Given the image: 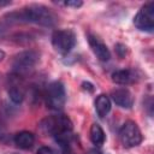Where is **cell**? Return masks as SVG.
I'll return each mask as SVG.
<instances>
[{
	"mask_svg": "<svg viewBox=\"0 0 154 154\" xmlns=\"http://www.w3.org/2000/svg\"><path fill=\"white\" fill-rule=\"evenodd\" d=\"M8 23H31L41 26H54L58 22L57 14L42 4H30L23 8L5 16Z\"/></svg>",
	"mask_w": 154,
	"mask_h": 154,
	"instance_id": "1",
	"label": "cell"
},
{
	"mask_svg": "<svg viewBox=\"0 0 154 154\" xmlns=\"http://www.w3.org/2000/svg\"><path fill=\"white\" fill-rule=\"evenodd\" d=\"M38 61H40V53L37 51L35 49L23 51L17 55H14V58L12 59L10 75L25 79V77L34 71Z\"/></svg>",
	"mask_w": 154,
	"mask_h": 154,
	"instance_id": "2",
	"label": "cell"
},
{
	"mask_svg": "<svg viewBox=\"0 0 154 154\" xmlns=\"http://www.w3.org/2000/svg\"><path fill=\"white\" fill-rule=\"evenodd\" d=\"M40 129L46 135L52 136L54 140L72 132V122L65 114H52L46 117L40 123Z\"/></svg>",
	"mask_w": 154,
	"mask_h": 154,
	"instance_id": "3",
	"label": "cell"
},
{
	"mask_svg": "<svg viewBox=\"0 0 154 154\" xmlns=\"http://www.w3.org/2000/svg\"><path fill=\"white\" fill-rule=\"evenodd\" d=\"M43 97L49 109L52 111L63 109L65 101H66V91H65L64 84L60 81L51 82L43 91Z\"/></svg>",
	"mask_w": 154,
	"mask_h": 154,
	"instance_id": "4",
	"label": "cell"
},
{
	"mask_svg": "<svg viewBox=\"0 0 154 154\" xmlns=\"http://www.w3.org/2000/svg\"><path fill=\"white\" fill-rule=\"evenodd\" d=\"M52 45L54 49L65 55L76 46V34L71 29H59L52 34Z\"/></svg>",
	"mask_w": 154,
	"mask_h": 154,
	"instance_id": "5",
	"label": "cell"
},
{
	"mask_svg": "<svg viewBox=\"0 0 154 154\" xmlns=\"http://www.w3.org/2000/svg\"><path fill=\"white\" fill-rule=\"evenodd\" d=\"M119 140L125 148H134L141 144L143 137L138 125L132 120H126L118 132Z\"/></svg>",
	"mask_w": 154,
	"mask_h": 154,
	"instance_id": "6",
	"label": "cell"
},
{
	"mask_svg": "<svg viewBox=\"0 0 154 154\" xmlns=\"http://www.w3.org/2000/svg\"><path fill=\"white\" fill-rule=\"evenodd\" d=\"M135 26L146 32H153L154 30V1L146 2L134 17Z\"/></svg>",
	"mask_w": 154,
	"mask_h": 154,
	"instance_id": "7",
	"label": "cell"
},
{
	"mask_svg": "<svg viewBox=\"0 0 154 154\" xmlns=\"http://www.w3.org/2000/svg\"><path fill=\"white\" fill-rule=\"evenodd\" d=\"M7 91H8L10 99L13 103H20L24 100L25 93H26L24 79L8 75V89H7Z\"/></svg>",
	"mask_w": 154,
	"mask_h": 154,
	"instance_id": "8",
	"label": "cell"
},
{
	"mask_svg": "<svg viewBox=\"0 0 154 154\" xmlns=\"http://www.w3.org/2000/svg\"><path fill=\"white\" fill-rule=\"evenodd\" d=\"M88 43H89L93 53L95 54V57L100 61H108L111 59V52H109L108 47L96 35L89 34L88 35Z\"/></svg>",
	"mask_w": 154,
	"mask_h": 154,
	"instance_id": "9",
	"label": "cell"
},
{
	"mask_svg": "<svg viewBox=\"0 0 154 154\" xmlns=\"http://www.w3.org/2000/svg\"><path fill=\"white\" fill-rule=\"evenodd\" d=\"M111 99L122 108H131L134 105V96L128 88H117L112 90Z\"/></svg>",
	"mask_w": 154,
	"mask_h": 154,
	"instance_id": "10",
	"label": "cell"
},
{
	"mask_svg": "<svg viewBox=\"0 0 154 154\" xmlns=\"http://www.w3.org/2000/svg\"><path fill=\"white\" fill-rule=\"evenodd\" d=\"M55 142L60 147L61 154H78V142L73 132L66 134L55 140Z\"/></svg>",
	"mask_w": 154,
	"mask_h": 154,
	"instance_id": "11",
	"label": "cell"
},
{
	"mask_svg": "<svg viewBox=\"0 0 154 154\" xmlns=\"http://www.w3.org/2000/svg\"><path fill=\"white\" fill-rule=\"evenodd\" d=\"M112 81L117 84H122V85H128L134 83L138 77H137V72L135 70L131 69H122V70H116L112 73Z\"/></svg>",
	"mask_w": 154,
	"mask_h": 154,
	"instance_id": "12",
	"label": "cell"
},
{
	"mask_svg": "<svg viewBox=\"0 0 154 154\" xmlns=\"http://www.w3.org/2000/svg\"><path fill=\"white\" fill-rule=\"evenodd\" d=\"M13 142L22 149H30L35 143V136L30 131H20L14 135Z\"/></svg>",
	"mask_w": 154,
	"mask_h": 154,
	"instance_id": "13",
	"label": "cell"
},
{
	"mask_svg": "<svg viewBox=\"0 0 154 154\" xmlns=\"http://www.w3.org/2000/svg\"><path fill=\"white\" fill-rule=\"evenodd\" d=\"M111 99L106 94H100L95 99V111L100 118H105L111 111Z\"/></svg>",
	"mask_w": 154,
	"mask_h": 154,
	"instance_id": "14",
	"label": "cell"
},
{
	"mask_svg": "<svg viewBox=\"0 0 154 154\" xmlns=\"http://www.w3.org/2000/svg\"><path fill=\"white\" fill-rule=\"evenodd\" d=\"M89 137H90V141L93 144H95L96 147H101L105 141H106V134L103 131V129L94 123L91 126H90V131H89Z\"/></svg>",
	"mask_w": 154,
	"mask_h": 154,
	"instance_id": "15",
	"label": "cell"
},
{
	"mask_svg": "<svg viewBox=\"0 0 154 154\" xmlns=\"http://www.w3.org/2000/svg\"><path fill=\"white\" fill-rule=\"evenodd\" d=\"M36 154H58V153H57L53 148H51V147H48V146H42V147H40V148L37 149Z\"/></svg>",
	"mask_w": 154,
	"mask_h": 154,
	"instance_id": "16",
	"label": "cell"
},
{
	"mask_svg": "<svg viewBox=\"0 0 154 154\" xmlns=\"http://www.w3.org/2000/svg\"><path fill=\"white\" fill-rule=\"evenodd\" d=\"M116 52L120 58H123L125 55V53H126V47L124 45H122V43H117L116 45Z\"/></svg>",
	"mask_w": 154,
	"mask_h": 154,
	"instance_id": "17",
	"label": "cell"
},
{
	"mask_svg": "<svg viewBox=\"0 0 154 154\" xmlns=\"http://www.w3.org/2000/svg\"><path fill=\"white\" fill-rule=\"evenodd\" d=\"M61 5L67 6V7H75V8H77V7H81L83 5V2L75 0V1H65V2H61Z\"/></svg>",
	"mask_w": 154,
	"mask_h": 154,
	"instance_id": "18",
	"label": "cell"
},
{
	"mask_svg": "<svg viewBox=\"0 0 154 154\" xmlns=\"http://www.w3.org/2000/svg\"><path fill=\"white\" fill-rule=\"evenodd\" d=\"M10 4H11V1H0V7L1 6H7Z\"/></svg>",
	"mask_w": 154,
	"mask_h": 154,
	"instance_id": "19",
	"label": "cell"
},
{
	"mask_svg": "<svg viewBox=\"0 0 154 154\" xmlns=\"http://www.w3.org/2000/svg\"><path fill=\"white\" fill-rule=\"evenodd\" d=\"M4 58H5V52L0 49V61H1V60H2Z\"/></svg>",
	"mask_w": 154,
	"mask_h": 154,
	"instance_id": "20",
	"label": "cell"
},
{
	"mask_svg": "<svg viewBox=\"0 0 154 154\" xmlns=\"http://www.w3.org/2000/svg\"><path fill=\"white\" fill-rule=\"evenodd\" d=\"M88 154H100V152H97V150H90Z\"/></svg>",
	"mask_w": 154,
	"mask_h": 154,
	"instance_id": "21",
	"label": "cell"
}]
</instances>
